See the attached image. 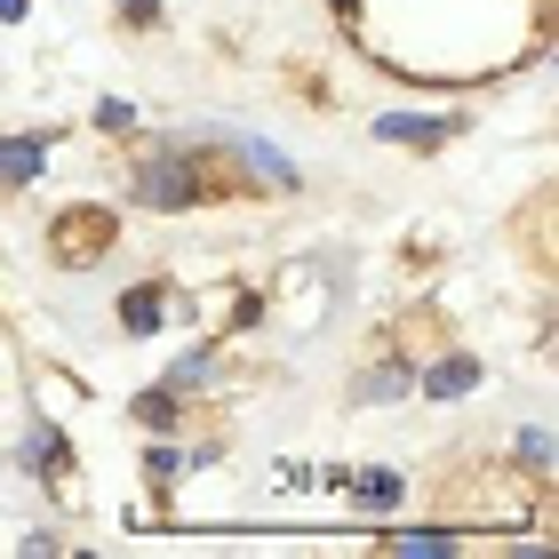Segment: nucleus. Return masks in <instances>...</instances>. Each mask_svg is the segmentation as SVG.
<instances>
[{
	"label": "nucleus",
	"mask_w": 559,
	"mask_h": 559,
	"mask_svg": "<svg viewBox=\"0 0 559 559\" xmlns=\"http://www.w3.org/2000/svg\"><path fill=\"white\" fill-rule=\"evenodd\" d=\"M144 472H152V479H176V472H185V455H176V448H152Z\"/></svg>",
	"instance_id": "dca6fc26"
},
{
	"label": "nucleus",
	"mask_w": 559,
	"mask_h": 559,
	"mask_svg": "<svg viewBox=\"0 0 559 559\" xmlns=\"http://www.w3.org/2000/svg\"><path fill=\"white\" fill-rule=\"evenodd\" d=\"M136 424H152V431L176 424V392H168V384H160V392H144V400H136Z\"/></svg>",
	"instance_id": "f8f14e48"
},
{
	"label": "nucleus",
	"mask_w": 559,
	"mask_h": 559,
	"mask_svg": "<svg viewBox=\"0 0 559 559\" xmlns=\"http://www.w3.org/2000/svg\"><path fill=\"white\" fill-rule=\"evenodd\" d=\"M136 200L144 209H192L200 200V168L176 160V152H152V160L136 168Z\"/></svg>",
	"instance_id": "f257e3e1"
},
{
	"label": "nucleus",
	"mask_w": 559,
	"mask_h": 559,
	"mask_svg": "<svg viewBox=\"0 0 559 559\" xmlns=\"http://www.w3.org/2000/svg\"><path fill=\"white\" fill-rule=\"evenodd\" d=\"M352 496H360V512H392L400 503V472H360V479H344Z\"/></svg>",
	"instance_id": "6e6552de"
},
{
	"label": "nucleus",
	"mask_w": 559,
	"mask_h": 559,
	"mask_svg": "<svg viewBox=\"0 0 559 559\" xmlns=\"http://www.w3.org/2000/svg\"><path fill=\"white\" fill-rule=\"evenodd\" d=\"M455 536H440V527H408V536H392V551H448Z\"/></svg>",
	"instance_id": "4468645a"
},
{
	"label": "nucleus",
	"mask_w": 559,
	"mask_h": 559,
	"mask_svg": "<svg viewBox=\"0 0 559 559\" xmlns=\"http://www.w3.org/2000/svg\"><path fill=\"white\" fill-rule=\"evenodd\" d=\"M233 144H240V160H248V168H257V176H264V185H280V192H296V168H288V160H280V152H272V144H257V136H233Z\"/></svg>",
	"instance_id": "0eeeda50"
},
{
	"label": "nucleus",
	"mask_w": 559,
	"mask_h": 559,
	"mask_svg": "<svg viewBox=\"0 0 559 559\" xmlns=\"http://www.w3.org/2000/svg\"><path fill=\"white\" fill-rule=\"evenodd\" d=\"M48 248H57L64 264H96V257L112 248V209H72V216H57Z\"/></svg>",
	"instance_id": "f03ea898"
},
{
	"label": "nucleus",
	"mask_w": 559,
	"mask_h": 559,
	"mask_svg": "<svg viewBox=\"0 0 559 559\" xmlns=\"http://www.w3.org/2000/svg\"><path fill=\"white\" fill-rule=\"evenodd\" d=\"M455 129H464V120H448V112H376V136L384 144H440Z\"/></svg>",
	"instance_id": "20e7f679"
},
{
	"label": "nucleus",
	"mask_w": 559,
	"mask_h": 559,
	"mask_svg": "<svg viewBox=\"0 0 559 559\" xmlns=\"http://www.w3.org/2000/svg\"><path fill=\"white\" fill-rule=\"evenodd\" d=\"M96 129H105V136H129V129H136V105H120V96H105V105H96Z\"/></svg>",
	"instance_id": "ddd939ff"
},
{
	"label": "nucleus",
	"mask_w": 559,
	"mask_h": 559,
	"mask_svg": "<svg viewBox=\"0 0 559 559\" xmlns=\"http://www.w3.org/2000/svg\"><path fill=\"white\" fill-rule=\"evenodd\" d=\"M472 384H479V360H464V352H455V360H431V376H424L431 400H464Z\"/></svg>",
	"instance_id": "423d86ee"
},
{
	"label": "nucleus",
	"mask_w": 559,
	"mask_h": 559,
	"mask_svg": "<svg viewBox=\"0 0 559 559\" xmlns=\"http://www.w3.org/2000/svg\"><path fill=\"white\" fill-rule=\"evenodd\" d=\"M400 392H408V376H400V368H368L360 376V400H400Z\"/></svg>",
	"instance_id": "9b49d317"
},
{
	"label": "nucleus",
	"mask_w": 559,
	"mask_h": 559,
	"mask_svg": "<svg viewBox=\"0 0 559 559\" xmlns=\"http://www.w3.org/2000/svg\"><path fill=\"white\" fill-rule=\"evenodd\" d=\"M24 464H33V472H57V464H64V440H57V431H33V440H24Z\"/></svg>",
	"instance_id": "9d476101"
},
{
	"label": "nucleus",
	"mask_w": 559,
	"mask_h": 559,
	"mask_svg": "<svg viewBox=\"0 0 559 559\" xmlns=\"http://www.w3.org/2000/svg\"><path fill=\"white\" fill-rule=\"evenodd\" d=\"M209 376H216V352H209V344H200V352H185V360H176V368H168V392H176V400H185V392H200V384H209Z\"/></svg>",
	"instance_id": "1a4fd4ad"
},
{
	"label": "nucleus",
	"mask_w": 559,
	"mask_h": 559,
	"mask_svg": "<svg viewBox=\"0 0 559 559\" xmlns=\"http://www.w3.org/2000/svg\"><path fill=\"white\" fill-rule=\"evenodd\" d=\"M520 455H527V464H551V431L527 424V431H520Z\"/></svg>",
	"instance_id": "2eb2a0df"
},
{
	"label": "nucleus",
	"mask_w": 559,
	"mask_h": 559,
	"mask_svg": "<svg viewBox=\"0 0 559 559\" xmlns=\"http://www.w3.org/2000/svg\"><path fill=\"white\" fill-rule=\"evenodd\" d=\"M48 168V136H0V192H33Z\"/></svg>",
	"instance_id": "7ed1b4c3"
},
{
	"label": "nucleus",
	"mask_w": 559,
	"mask_h": 559,
	"mask_svg": "<svg viewBox=\"0 0 559 559\" xmlns=\"http://www.w3.org/2000/svg\"><path fill=\"white\" fill-rule=\"evenodd\" d=\"M160 312H168V288H160V280H144V288L120 296V328H129V336H152V328H160Z\"/></svg>",
	"instance_id": "39448f33"
},
{
	"label": "nucleus",
	"mask_w": 559,
	"mask_h": 559,
	"mask_svg": "<svg viewBox=\"0 0 559 559\" xmlns=\"http://www.w3.org/2000/svg\"><path fill=\"white\" fill-rule=\"evenodd\" d=\"M0 16H9V24H24V0H0Z\"/></svg>",
	"instance_id": "f3484780"
}]
</instances>
